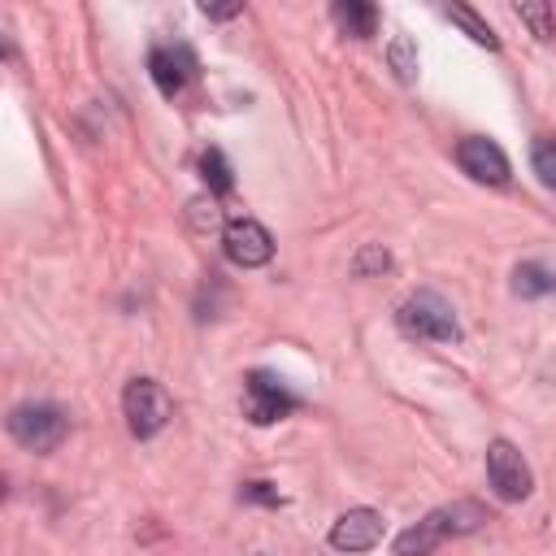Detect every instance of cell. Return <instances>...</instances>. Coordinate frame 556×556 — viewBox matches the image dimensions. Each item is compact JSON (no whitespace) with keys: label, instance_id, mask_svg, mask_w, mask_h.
I'll return each instance as SVG.
<instances>
[{"label":"cell","instance_id":"obj_1","mask_svg":"<svg viewBox=\"0 0 556 556\" xmlns=\"http://www.w3.org/2000/svg\"><path fill=\"white\" fill-rule=\"evenodd\" d=\"M491 517L478 500H456V504H443L434 513H426L417 526L400 530L395 534V556H430L443 539H460V534H473L482 530Z\"/></svg>","mask_w":556,"mask_h":556},{"label":"cell","instance_id":"obj_2","mask_svg":"<svg viewBox=\"0 0 556 556\" xmlns=\"http://www.w3.org/2000/svg\"><path fill=\"white\" fill-rule=\"evenodd\" d=\"M395 326H400L408 339H426V343H456V339H460L456 308H452L439 291H413V295L395 308Z\"/></svg>","mask_w":556,"mask_h":556},{"label":"cell","instance_id":"obj_3","mask_svg":"<svg viewBox=\"0 0 556 556\" xmlns=\"http://www.w3.org/2000/svg\"><path fill=\"white\" fill-rule=\"evenodd\" d=\"M122 413H126V426H130L135 439H152V434H161V430L169 426L174 400H169V391H165L161 382H152V378H130L126 391H122Z\"/></svg>","mask_w":556,"mask_h":556},{"label":"cell","instance_id":"obj_4","mask_svg":"<svg viewBox=\"0 0 556 556\" xmlns=\"http://www.w3.org/2000/svg\"><path fill=\"white\" fill-rule=\"evenodd\" d=\"M9 434H13L26 452L48 456V452H56L61 439L70 434V417H65L56 404H17V408L9 413Z\"/></svg>","mask_w":556,"mask_h":556},{"label":"cell","instance_id":"obj_5","mask_svg":"<svg viewBox=\"0 0 556 556\" xmlns=\"http://www.w3.org/2000/svg\"><path fill=\"white\" fill-rule=\"evenodd\" d=\"M486 482H491V491L500 495V500H526L530 491H534V473H530V465H526V456L508 443V439H491V447H486Z\"/></svg>","mask_w":556,"mask_h":556},{"label":"cell","instance_id":"obj_6","mask_svg":"<svg viewBox=\"0 0 556 556\" xmlns=\"http://www.w3.org/2000/svg\"><path fill=\"white\" fill-rule=\"evenodd\" d=\"M295 404H300V400L282 387V378H274V374H265V369H252V374H248V382H243V417H248L252 426H269V421H278V417H287Z\"/></svg>","mask_w":556,"mask_h":556},{"label":"cell","instance_id":"obj_7","mask_svg":"<svg viewBox=\"0 0 556 556\" xmlns=\"http://www.w3.org/2000/svg\"><path fill=\"white\" fill-rule=\"evenodd\" d=\"M222 248H226V261L239 269H256L274 256V239L256 217H230L222 226Z\"/></svg>","mask_w":556,"mask_h":556},{"label":"cell","instance_id":"obj_8","mask_svg":"<svg viewBox=\"0 0 556 556\" xmlns=\"http://www.w3.org/2000/svg\"><path fill=\"white\" fill-rule=\"evenodd\" d=\"M456 165L473 178V182H486V187H504L508 182V156L495 139H482V135H469L456 143Z\"/></svg>","mask_w":556,"mask_h":556},{"label":"cell","instance_id":"obj_9","mask_svg":"<svg viewBox=\"0 0 556 556\" xmlns=\"http://www.w3.org/2000/svg\"><path fill=\"white\" fill-rule=\"evenodd\" d=\"M148 74H152L156 91L165 100H174L191 83V74H195V52L187 43H161V48L148 52Z\"/></svg>","mask_w":556,"mask_h":556},{"label":"cell","instance_id":"obj_10","mask_svg":"<svg viewBox=\"0 0 556 556\" xmlns=\"http://www.w3.org/2000/svg\"><path fill=\"white\" fill-rule=\"evenodd\" d=\"M382 543V513L374 508H348L330 526V547L334 552H369Z\"/></svg>","mask_w":556,"mask_h":556},{"label":"cell","instance_id":"obj_11","mask_svg":"<svg viewBox=\"0 0 556 556\" xmlns=\"http://www.w3.org/2000/svg\"><path fill=\"white\" fill-rule=\"evenodd\" d=\"M330 13H334V22H339V30L352 35V39H369L374 26H378V9L365 4V0H339Z\"/></svg>","mask_w":556,"mask_h":556},{"label":"cell","instance_id":"obj_12","mask_svg":"<svg viewBox=\"0 0 556 556\" xmlns=\"http://www.w3.org/2000/svg\"><path fill=\"white\" fill-rule=\"evenodd\" d=\"M513 291H517L521 300L552 295V291H556V274H552L547 265H539V261H521V265L513 269Z\"/></svg>","mask_w":556,"mask_h":556},{"label":"cell","instance_id":"obj_13","mask_svg":"<svg viewBox=\"0 0 556 556\" xmlns=\"http://www.w3.org/2000/svg\"><path fill=\"white\" fill-rule=\"evenodd\" d=\"M447 17H452V22H456L473 43H482V48H491V52L500 48V35H495V30H491V26H486L469 4H447Z\"/></svg>","mask_w":556,"mask_h":556},{"label":"cell","instance_id":"obj_14","mask_svg":"<svg viewBox=\"0 0 556 556\" xmlns=\"http://www.w3.org/2000/svg\"><path fill=\"white\" fill-rule=\"evenodd\" d=\"M200 174H204V182H208V191L213 195H226L230 187H235V174H230V161L217 152V148H208L204 156H200Z\"/></svg>","mask_w":556,"mask_h":556},{"label":"cell","instance_id":"obj_15","mask_svg":"<svg viewBox=\"0 0 556 556\" xmlns=\"http://www.w3.org/2000/svg\"><path fill=\"white\" fill-rule=\"evenodd\" d=\"M530 165L547 191H556V139H534L530 143Z\"/></svg>","mask_w":556,"mask_h":556},{"label":"cell","instance_id":"obj_16","mask_svg":"<svg viewBox=\"0 0 556 556\" xmlns=\"http://www.w3.org/2000/svg\"><path fill=\"white\" fill-rule=\"evenodd\" d=\"M517 17L534 30V39H552V30H556V9L552 4H517Z\"/></svg>","mask_w":556,"mask_h":556},{"label":"cell","instance_id":"obj_17","mask_svg":"<svg viewBox=\"0 0 556 556\" xmlns=\"http://www.w3.org/2000/svg\"><path fill=\"white\" fill-rule=\"evenodd\" d=\"M387 56H391L395 74H400L404 83H413V74H417V48H413V39H408V35H395L391 48H387Z\"/></svg>","mask_w":556,"mask_h":556},{"label":"cell","instance_id":"obj_18","mask_svg":"<svg viewBox=\"0 0 556 556\" xmlns=\"http://www.w3.org/2000/svg\"><path fill=\"white\" fill-rule=\"evenodd\" d=\"M387 265H391L387 248H382V243H365V248L356 252V261H352V274H356V278H374V274H382Z\"/></svg>","mask_w":556,"mask_h":556},{"label":"cell","instance_id":"obj_19","mask_svg":"<svg viewBox=\"0 0 556 556\" xmlns=\"http://www.w3.org/2000/svg\"><path fill=\"white\" fill-rule=\"evenodd\" d=\"M187 222H191L200 235H208V230H217V226H222V213H217V204H213V200H191V204H187Z\"/></svg>","mask_w":556,"mask_h":556},{"label":"cell","instance_id":"obj_20","mask_svg":"<svg viewBox=\"0 0 556 556\" xmlns=\"http://www.w3.org/2000/svg\"><path fill=\"white\" fill-rule=\"evenodd\" d=\"M243 500H256V504H282L278 491H269V482H248V486H243Z\"/></svg>","mask_w":556,"mask_h":556},{"label":"cell","instance_id":"obj_21","mask_svg":"<svg viewBox=\"0 0 556 556\" xmlns=\"http://www.w3.org/2000/svg\"><path fill=\"white\" fill-rule=\"evenodd\" d=\"M200 13H204V17H213V22H226V17H239V13H243V4H208V0H204V4H200Z\"/></svg>","mask_w":556,"mask_h":556}]
</instances>
